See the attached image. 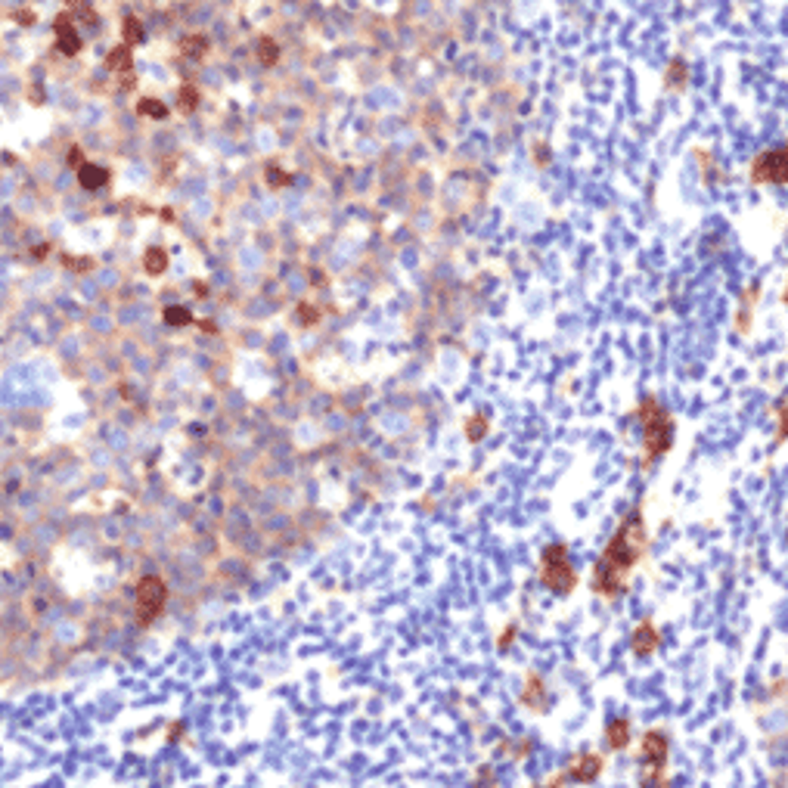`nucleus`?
<instances>
[{"label": "nucleus", "mask_w": 788, "mask_h": 788, "mask_svg": "<svg viewBox=\"0 0 788 788\" xmlns=\"http://www.w3.org/2000/svg\"><path fill=\"white\" fill-rule=\"evenodd\" d=\"M642 550H646V525H642V512L633 509L630 516L621 521V528L614 531L612 543L605 546L602 559H599L596 571H593V587L602 596H621Z\"/></svg>", "instance_id": "nucleus-1"}, {"label": "nucleus", "mask_w": 788, "mask_h": 788, "mask_svg": "<svg viewBox=\"0 0 788 788\" xmlns=\"http://www.w3.org/2000/svg\"><path fill=\"white\" fill-rule=\"evenodd\" d=\"M639 422H642V441H646V457L649 462L664 457L671 450V438H673V425L671 416L661 410V404L652 398H646L639 404Z\"/></svg>", "instance_id": "nucleus-2"}, {"label": "nucleus", "mask_w": 788, "mask_h": 788, "mask_svg": "<svg viewBox=\"0 0 788 788\" xmlns=\"http://www.w3.org/2000/svg\"><path fill=\"white\" fill-rule=\"evenodd\" d=\"M541 580L553 593L559 596H568L575 590V568H571V559H568V550L562 543H553L550 550L543 553V562H541Z\"/></svg>", "instance_id": "nucleus-3"}, {"label": "nucleus", "mask_w": 788, "mask_h": 788, "mask_svg": "<svg viewBox=\"0 0 788 788\" xmlns=\"http://www.w3.org/2000/svg\"><path fill=\"white\" fill-rule=\"evenodd\" d=\"M751 177L757 183H788V147L764 152L751 168Z\"/></svg>", "instance_id": "nucleus-4"}, {"label": "nucleus", "mask_w": 788, "mask_h": 788, "mask_svg": "<svg viewBox=\"0 0 788 788\" xmlns=\"http://www.w3.org/2000/svg\"><path fill=\"white\" fill-rule=\"evenodd\" d=\"M168 590L159 577H143L140 587H137V618L140 621H152L159 618V612L165 608Z\"/></svg>", "instance_id": "nucleus-5"}, {"label": "nucleus", "mask_w": 788, "mask_h": 788, "mask_svg": "<svg viewBox=\"0 0 788 788\" xmlns=\"http://www.w3.org/2000/svg\"><path fill=\"white\" fill-rule=\"evenodd\" d=\"M72 22H75V16H68V13H59L56 22H53L56 47H59V53H63V56H75L81 50V38H78V31H75Z\"/></svg>", "instance_id": "nucleus-6"}, {"label": "nucleus", "mask_w": 788, "mask_h": 788, "mask_svg": "<svg viewBox=\"0 0 788 788\" xmlns=\"http://www.w3.org/2000/svg\"><path fill=\"white\" fill-rule=\"evenodd\" d=\"M599 773H602V757L599 755H580L575 764L568 767V776L577 779V782H593Z\"/></svg>", "instance_id": "nucleus-7"}, {"label": "nucleus", "mask_w": 788, "mask_h": 788, "mask_svg": "<svg viewBox=\"0 0 788 788\" xmlns=\"http://www.w3.org/2000/svg\"><path fill=\"white\" fill-rule=\"evenodd\" d=\"M661 642V637H658V630H655V624L652 621H642L637 633H633V649H637L639 655H649V652H655V646Z\"/></svg>", "instance_id": "nucleus-8"}, {"label": "nucleus", "mask_w": 788, "mask_h": 788, "mask_svg": "<svg viewBox=\"0 0 788 788\" xmlns=\"http://www.w3.org/2000/svg\"><path fill=\"white\" fill-rule=\"evenodd\" d=\"M78 183L84 186V190H100V186L109 183V171L102 168V165H90V161H84V165L78 168Z\"/></svg>", "instance_id": "nucleus-9"}, {"label": "nucleus", "mask_w": 788, "mask_h": 788, "mask_svg": "<svg viewBox=\"0 0 788 788\" xmlns=\"http://www.w3.org/2000/svg\"><path fill=\"white\" fill-rule=\"evenodd\" d=\"M106 68H109V72H115V75L131 72V47H127V44L112 47V53L106 56Z\"/></svg>", "instance_id": "nucleus-10"}, {"label": "nucleus", "mask_w": 788, "mask_h": 788, "mask_svg": "<svg viewBox=\"0 0 788 788\" xmlns=\"http://www.w3.org/2000/svg\"><path fill=\"white\" fill-rule=\"evenodd\" d=\"M143 267H147V273H152V277L165 273L168 270V252H165V248H159V245L147 248V252H143Z\"/></svg>", "instance_id": "nucleus-11"}, {"label": "nucleus", "mask_w": 788, "mask_h": 788, "mask_svg": "<svg viewBox=\"0 0 788 788\" xmlns=\"http://www.w3.org/2000/svg\"><path fill=\"white\" fill-rule=\"evenodd\" d=\"M608 745L612 748H627V742H630V720H624V717H618V720H612L608 723Z\"/></svg>", "instance_id": "nucleus-12"}, {"label": "nucleus", "mask_w": 788, "mask_h": 788, "mask_svg": "<svg viewBox=\"0 0 788 788\" xmlns=\"http://www.w3.org/2000/svg\"><path fill=\"white\" fill-rule=\"evenodd\" d=\"M181 53L186 59H202L208 53V38L205 34H186V38H181Z\"/></svg>", "instance_id": "nucleus-13"}, {"label": "nucleus", "mask_w": 788, "mask_h": 788, "mask_svg": "<svg viewBox=\"0 0 788 788\" xmlns=\"http://www.w3.org/2000/svg\"><path fill=\"white\" fill-rule=\"evenodd\" d=\"M143 38H147V31H143V22L137 19V16H127V19L122 22V44L137 47V44H143Z\"/></svg>", "instance_id": "nucleus-14"}, {"label": "nucleus", "mask_w": 788, "mask_h": 788, "mask_svg": "<svg viewBox=\"0 0 788 788\" xmlns=\"http://www.w3.org/2000/svg\"><path fill=\"white\" fill-rule=\"evenodd\" d=\"M277 59H279L277 41H273V38H258V63L270 68V65H277Z\"/></svg>", "instance_id": "nucleus-15"}, {"label": "nucleus", "mask_w": 788, "mask_h": 788, "mask_svg": "<svg viewBox=\"0 0 788 788\" xmlns=\"http://www.w3.org/2000/svg\"><path fill=\"white\" fill-rule=\"evenodd\" d=\"M137 112H140V115H149V118H156V122H161V118H168V106H165L161 100L147 97V100H140V102H137Z\"/></svg>", "instance_id": "nucleus-16"}, {"label": "nucleus", "mask_w": 788, "mask_h": 788, "mask_svg": "<svg viewBox=\"0 0 788 788\" xmlns=\"http://www.w3.org/2000/svg\"><path fill=\"white\" fill-rule=\"evenodd\" d=\"M177 106H181V112H196V106H199V90L193 87V84H183L181 93H177Z\"/></svg>", "instance_id": "nucleus-17"}, {"label": "nucleus", "mask_w": 788, "mask_h": 788, "mask_svg": "<svg viewBox=\"0 0 788 788\" xmlns=\"http://www.w3.org/2000/svg\"><path fill=\"white\" fill-rule=\"evenodd\" d=\"M165 323H168V326H186V323H193V314L186 311V307H168V311H165Z\"/></svg>", "instance_id": "nucleus-18"}, {"label": "nucleus", "mask_w": 788, "mask_h": 788, "mask_svg": "<svg viewBox=\"0 0 788 788\" xmlns=\"http://www.w3.org/2000/svg\"><path fill=\"white\" fill-rule=\"evenodd\" d=\"M264 177H267L270 186H289V183H292V177H289L279 165H267V174H264Z\"/></svg>", "instance_id": "nucleus-19"}, {"label": "nucleus", "mask_w": 788, "mask_h": 788, "mask_svg": "<svg viewBox=\"0 0 788 788\" xmlns=\"http://www.w3.org/2000/svg\"><path fill=\"white\" fill-rule=\"evenodd\" d=\"M63 264L72 267L75 273H87L93 267V258H75V255H63Z\"/></svg>", "instance_id": "nucleus-20"}, {"label": "nucleus", "mask_w": 788, "mask_h": 788, "mask_svg": "<svg viewBox=\"0 0 788 788\" xmlns=\"http://www.w3.org/2000/svg\"><path fill=\"white\" fill-rule=\"evenodd\" d=\"M484 432H487V422H484V419H481V416H475V419H472V422H469V425H466V435H469V441H478V438H481V435H484Z\"/></svg>", "instance_id": "nucleus-21"}, {"label": "nucleus", "mask_w": 788, "mask_h": 788, "mask_svg": "<svg viewBox=\"0 0 788 788\" xmlns=\"http://www.w3.org/2000/svg\"><path fill=\"white\" fill-rule=\"evenodd\" d=\"M298 316H302V323H304V326H311V323L320 320V314H316L311 304H298Z\"/></svg>", "instance_id": "nucleus-22"}, {"label": "nucleus", "mask_w": 788, "mask_h": 788, "mask_svg": "<svg viewBox=\"0 0 788 788\" xmlns=\"http://www.w3.org/2000/svg\"><path fill=\"white\" fill-rule=\"evenodd\" d=\"M16 22H19V25H34V13L31 10H19V13H16Z\"/></svg>", "instance_id": "nucleus-23"}, {"label": "nucleus", "mask_w": 788, "mask_h": 788, "mask_svg": "<svg viewBox=\"0 0 788 788\" xmlns=\"http://www.w3.org/2000/svg\"><path fill=\"white\" fill-rule=\"evenodd\" d=\"M134 81H137V78H134V72H124V75H118V84H122L124 90H131V87H134Z\"/></svg>", "instance_id": "nucleus-24"}, {"label": "nucleus", "mask_w": 788, "mask_h": 788, "mask_svg": "<svg viewBox=\"0 0 788 788\" xmlns=\"http://www.w3.org/2000/svg\"><path fill=\"white\" fill-rule=\"evenodd\" d=\"M68 165H78V168L84 165V161H81V152H78V149H72V152H68Z\"/></svg>", "instance_id": "nucleus-25"}, {"label": "nucleus", "mask_w": 788, "mask_h": 788, "mask_svg": "<svg viewBox=\"0 0 788 788\" xmlns=\"http://www.w3.org/2000/svg\"><path fill=\"white\" fill-rule=\"evenodd\" d=\"M47 252H50V245H38V248H34V258H44Z\"/></svg>", "instance_id": "nucleus-26"}, {"label": "nucleus", "mask_w": 788, "mask_h": 788, "mask_svg": "<svg viewBox=\"0 0 788 788\" xmlns=\"http://www.w3.org/2000/svg\"><path fill=\"white\" fill-rule=\"evenodd\" d=\"M196 292H199V298H205V292H208V286H205V282H196Z\"/></svg>", "instance_id": "nucleus-27"}, {"label": "nucleus", "mask_w": 788, "mask_h": 788, "mask_svg": "<svg viewBox=\"0 0 788 788\" xmlns=\"http://www.w3.org/2000/svg\"><path fill=\"white\" fill-rule=\"evenodd\" d=\"M550 788H559V785H550Z\"/></svg>", "instance_id": "nucleus-28"}]
</instances>
